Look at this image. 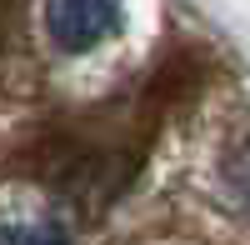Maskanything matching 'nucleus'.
<instances>
[{"label":"nucleus","mask_w":250,"mask_h":245,"mask_svg":"<svg viewBox=\"0 0 250 245\" xmlns=\"http://www.w3.org/2000/svg\"><path fill=\"white\" fill-rule=\"evenodd\" d=\"M45 30L60 50H95L100 40L120 30V0H50L45 5Z\"/></svg>","instance_id":"nucleus-1"},{"label":"nucleus","mask_w":250,"mask_h":245,"mask_svg":"<svg viewBox=\"0 0 250 245\" xmlns=\"http://www.w3.org/2000/svg\"><path fill=\"white\" fill-rule=\"evenodd\" d=\"M0 245H70L55 220H0Z\"/></svg>","instance_id":"nucleus-2"},{"label":"nucleus","mask_w":250,"mask_h":245,"mask_svg":"<svg viewBox=\"0 0 250 245\" xmlns=\"http://www.w3.org/2000/svg\"><path fill=\"white\" fill-rule=\"evenodd\" d=\"M225 185H230L235 205L250 215V135H245V140H235L230 155H225Z\"/></svg>","instance_id":"nucleus-3"}]
</instances>
